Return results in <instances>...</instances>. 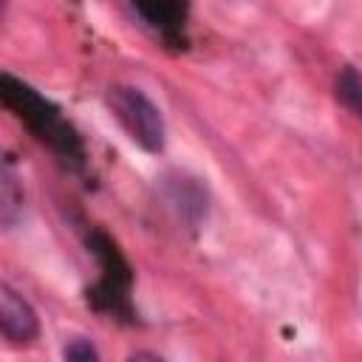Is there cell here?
<instances>
[{"instance_id":"cell-1","label":"cell","mask_w":362,"mask_h":362,"mask_svg":"<svg viewBox=\"0 0 362 362\" xmlns=\"http://www.w3.org/2000/svg\"><path fill=\"white\" fill-rule=\"evenodd\" d=\"M0 93H3V102L20 116V122H25L34 130V136L42 144H48L62 161L82 164V144H79L76 133L71 130V124L62 122L59 110L48 99H42L34 88L14 79L11 74H3Z\"/></svg>"},{"instance_id":"cell-2","label":"cell","mask_w":362,"mask_h":362,"mask_svg":"<svg viewBox=\"0 0 362 362\" xmlns=\"http://www.w3.org/2000/svg\"><path fill=\"white\" fill-rule=\"evenodd\" d=\"M107 105L113 110V116L119 119V124L127 130V136L147 153H161L164 150V116L158 110V105L133 85H113L107 90Z\"/></svg>"},{"instance_id":"cell-3","label":"cell","mask_w":362,"mask_h":362,"mask_svg":"<svg viewBox=\"0 0 362 362\" xmlns=\"http://www.w3.org/2000/svg\"><path fill=\"white\" fill-rule=\"evenodd\" d=\"M0 328H3L6 342H11V345H28L40 334L37 311L8 283L0 286Z\"/></svg>"},{"instance_id":"cell-4","label":"cell","mask_w":362,"mask_h":362,"mask_svg":"<svg viewBox=\"0 0 362 362\" xmlns=\"http://www.w3.org/2000/svg\"><path fill=\"white\" fill-rule=\"evenodd\" d=\"M164 198L175 209V215L189 226H198L206 218V192L189 175H181V173L167 175L164 178Z\"/></svg>"},{"instance_id":"cell-5","label":"cell","mask_w":362,"mask_h":362,"mask_svg":"<svg viewBox=\"0 0 362 362\" xmlns=\"http://www.w3.org/2000/svg\"><path fill=\"white\" fill-rule=\"evenodd\" d=\"M20 215H23V187L11 161L6 158L0 167V221L6 229H11L20 221Z\"/></svg>"},{"instance_id":"cell-6","label":"cell","mask_w":362,"mask_h":362,"mask_svg":"<svg viewBox=\"0 0 362 362\" xmlns=\"http://www.w3.org/2000/svg\"><path fill=\"white\" fill-rule=\"evenodd\" d=\"M139 6V11L161 31L178 28L184 20V0H133Z\"/></svg>"},{"instance_id":"cell-7","label":"cell","mask_w":362,"mask_h":362,"mask_svg":"<svg viewBox=\"0 0 362 362\" xmlns=\"http://www.w3.org/2000/svg\"><path fill=\"white\" fill-rule=\"evenodd\" d=\"M337 99L354 113L362 119V74L351 65H345L339 74H337Z\"/></svg>"},{"instance_id":"cell-8","label":"cell","mask_w":362,"mask_h":362,"mask_svg":"<svg viewBox=\"0 0 362 362\" xmlns=\"http://www.w3.org/2000/svg\"><path fill=\"white\" fill-rule=\"evenodd\" d=\"M62 356L71 359V362H93V359H99V351L88 339H74L71 345H65Z\"/></svg>"}]
</instances>
